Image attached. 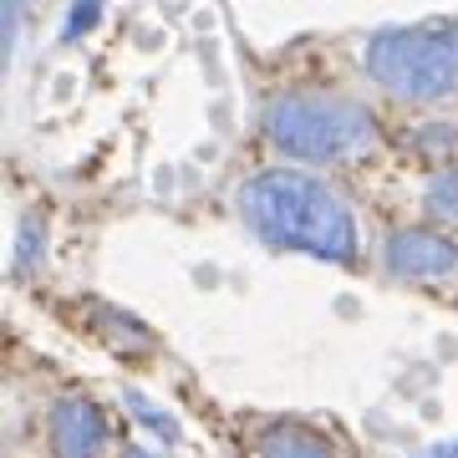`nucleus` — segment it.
Masks as SVG:
<instances>
[{
    "instance_id": "obj_2",
    "label": "nucleus",
    "mask_w": 458,
    "mask_h": 458,
    "mask_svg": "<svg viewBox=\"0 0 458 458\" xmlns=\"http://www.w3.org/2000/svg\"><path fill=\"white\" fill-rule=\"evenodd\" d=\"M367 66L397 98H448V92H458V21L377 31L367 47Z\"/></svg>"
},
{
    "instance_id": "obj_3",
    "label": "nucleus",
    "mask_w": 458,
    "mask_h": 458,
    "mask_svg": "<svg viewBox=\"0 0 458 458\" xmlns=\"http://www.w3.org/2000/svg\"><path fill=\"white\" fill-rule=\"evenodd\" d=\"M265 132L295 158H346L372 138V113L346 98H280L265 113Z\"/></svg>"
},
{
    "instance_id": "obj_7",
    "label": "nucleus",
    "mask_w": 458,
    "mask_h": 458,
    "mask_svg": "<svg viewBox=\"0 0 458 458\" xmlns=\"http://www.w3.org/2000/svg\"><path fill=\"white\" fill-rule=\"evenodd\" d=\"M433 209L458 214V179H438V183H433Z\"/></svg>"
},
{
    "instance_id": "obj_4",
    "label": "nucleus",
    "mask_w": 458,
    "mask_h": 458,
    "mask_svg": "<svg viewBox=\"0 0 458 458\" xmlns=\"http://www.w3.org/2000/svg\"><path fill=\"white\" fill-rule=\"evenodd\" d=\"M51 443L62 458H98L107 448V423H102L98 403L87 397H62L51 412Z\"/></svg>"
},
{
    "instance_id": "obj_6",
    "label": "nucleus",
    "mask_w": 458,
    "mask_h": 458,
    "mask_svg": "<svg viewBox=\"0 0 458 458\" xmlns=\"http://www.w3.org/2000/svg\"><path fill=\"white\" fill-rule=\"evenodd\" d=\"M260 458H336L327 438H316L306 428H291V423H276L260 433Z\"/></svg>"
},
{
    "instance_id": "obj_5",
    "label": "nucleus",
    "mask_w": 458,
    "mask_h": 458,
    "mask_svg": "<svg viewBox=\"0 0 458 458\" xmlns=\"http://www.w3.org/2000/svg\"><path fill=\"white\" fill-rule=\"evenodd\" d=\"M387 260L397 276H448L458 265V245L443 234H428V229H403L387 240Z\"/></svg>"
},
{
    "instance_id": "obj_8",
    "label": "nucleus",
    "mask_w": 458,
    "mask_h": 458,
    "mask_svg": "<svg viewBox=\"0 0 458 458\" xmlns=\"http://www.w3.org/2000/svg\"><path fill=\"white\" fill-rule=\"evenodd\" d=\"M423 458H458V443H443V448H433V454H423Z\"/></svg>"
},
{
    "instance_id": "obj_1",
    "label": "nucleus",
    "mask_w": 458,
    "mask_h": 458,
    "mask_svg": "<svg viewBox=\"0 0 458 458\" xmlns=\"http://www.w3.org/2000/svg\"><path fill=\"white\" fill-rule=\"evenodd\" d=\"M240 209L255 225V234L280 250H306V255H321V260H352L357 255L352 209L327 183L306 179V174L276 168V174L250 179L245 194H240Z\"/></svg>"
}]
</instances>
